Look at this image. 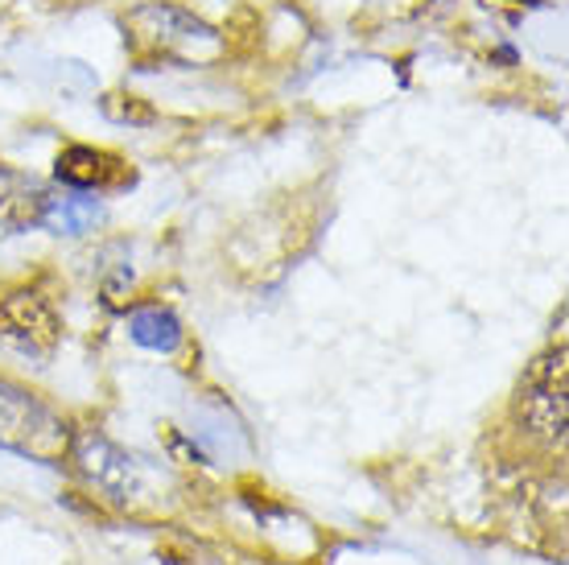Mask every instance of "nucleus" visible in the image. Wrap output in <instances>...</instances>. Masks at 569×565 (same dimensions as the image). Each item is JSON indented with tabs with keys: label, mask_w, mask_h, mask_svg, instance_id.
Listing matches in <instances>:
<instances>
[{
	"label": "nucleus",
	"mask_w": 569,
	"mask_h": 565,
	"mask_svg": "<svg viewBox=\"0 0 569 565\" xmlns=\"http://www.w3.org/2000/svg\"><path fill=\"white\" fill-rule=\"evenodd\" d=\"M79 479L100 495L103 504H112L132 516H157L173 499V483L161 467H153L141 454H129L124 446H116L112 438H103L96 429L74 434L71 458Z\"/></svg>",
	"instance_id": "obj_1"
},
{
	"label": "nucleus",
	"mask_w": 569,
	"mask_h": 565,
	"mask_svg": "<svg viewBox=\"0 0 569 565\" xmlns=\"http://www.w3.org/2000/svg\"><path fill=\"white\" fill-rule=\"evenodd\" d=\"M129 50L137 62L153 67V62H186V67H199L219 58L223 42L207 21L182 13L173 4H141L132 9L129 21Z\"/></svg>",
	"instance_id": "obj_2"
},
{
	"label": "nucleus",
	"mask_w": 569,
	"mask_h": 565,
	"mask_svg": "<svg viewBox=\"0 0 569 565\" xmlns=\"http://www.w3.org/2000/svg\"><path fill=\"white\" fill-rule=\"evenodd\" d=\"M71 442L74 429L54 405H46L42 396L21 384L0 380V450H13L46 467H62L71 458Z\"/></svg>",
	"instance_id": "obj_3"
},
{
	"label": "nucleus",
	"mask_w": 569,
	"mask_h": 565,
	"mask_svg": "<svg viewBox=\"0 0 569 565\" xmlns=\"http://www.w3.org/2000/svg\"><path fill=\"white\" fill-rule=\"evenodd\" d=\"M569 351L566 343L549 347L528 364L525 380H520V396L516 409L525 422L528 434L545 438L549 446L566 442V417H569Z\"/></svg>",
	"instance_id": "obj_4"
},
{
	"label": "nucleus",
	"mask_w": 569,
	"mask_h": 565,
	"mask_svg": "<svg viewBox=\"0 0 569 565\" xmlns=\"http://www.w3.org/2000/svg\"><path fill=\"white\" fill-rule=\"evenodd\" d=\"M0 339L33 355L54 351V343L62 339V318L38 289H17L0 297Z\"/></svg>",
	"instance_id": "obj_5"
},
{
	"label": "nucleus",
	"mask_w": 569,
	"mask_h": 565,
	"mask_svg": "<svg viewBox=\"0 0 569 565\" xmlns=\"http://www.w3.org/2000/svg\"><path fill=\"white\" fill-rule=\"evenodd\" d=\"M54 178L71 190H108V186L132 182V170L120 157L91 149V145H71L54 161Z\"/></svg>",
	"instance_id": "obj_6"
},
{
	"label": "nucleus",
	"mask_w": 569,
	"mask_h": 565,
	"mask_svg": "<svg viewBox=\"0 0 569 565\" xmlns=\"http://www.w3.org/2000/svg\"><path fill=\"white\" fill-rule=\"evenodd\" d=\"M46 190L33 174H21L13 166H0V227L9 231H29L42 227L46 215Z\"/></svg>",
	"instance_id": "obj_7"
},
{
	"label": "nucleus",
	"mask_w": 569,
	"mask_h": 565,
	"mask_svg": "<svg viewBox=\"0 0 569 565\" xmlns=\"http://www.w3.org/2000/svg\"><path fill=\"white\" fill-rule=\"evenodd\" d=\"M100 219V202L87 195H74V190H50L46 195V215H42V227L58 231V236H83L91 231Z\"/></svg>",
	"instance_id": "obj_8"
},
{
	"label": "nucleus",
	"mask_w": 569,
	"mask_h": 565,
	"mask_svg": "<svg viewBox=\"0 0 569 565\" xmlns=\"http://www.w3.org/2000/svg\"><path fill=\"white\" fill-rule=\"evenodd\" d=\"M129 335L149 351H173L182 343V323L166 306H144L129 318Z\"/></svg>",
	"instance_id": "obj_9"
},
{
	"label": "nucleus",
	"mask_w": 569,
	"mask_h": 565,
	"mask_svg": "<svg viewBox=\"0 0 569 565\" xmlns=\"http://www.w3.org/2000/svg\"><path fill=\"white\" fill-rule=\"evenodd\" d=\"M124 99H129V103H120V96H108L103 99V112L112 116V120H129V125H149V120H153V112L141 108L132 96H124Z\"/></svg>",
	"instance_id": "obj_10"
}]
</instances>
